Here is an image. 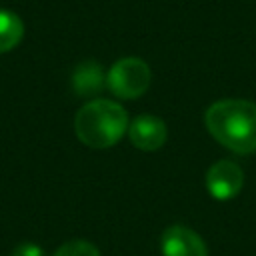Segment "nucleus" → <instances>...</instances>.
I'll return each instance as SVG.
<instances>
[{
	"label": "nucleus",
	"instance_id": "obj_9",
	"mask_svg": "<svg viewBox=\"0 0 256 256\" xmlns=\"http://www.w3.org/2000/svg\"><path fill=\"white\" fill-rule=\"evenodd\" d=\"M52 256H100V250L88 240H68L56 248Z\"/></svg>",
	"mask_w": 256,
	"mask_h": 256
},
{
	"label": "nucleus",
	"instance_id": "obj_3",
	"mask_svg": "<svg viewBox=\"0 0 256 256\" xmlns=\"http://www.w3.org/2000/svg\"><path fill=\"white\" fill-rule=\"evenodd\" d=\"M152 80L150 66L136 56L120 58L106 72V88L120 100H134L142 96Z\"/></svg>",
	"mask_w": 256,
	"mask_h": 256
},
{
	"label": "nucleus",
	"instance_id": "obj_5",
	"mask_svg": "<svg viewBox=\"0 0 256 256\" xmlns=\"http://www.w3.org/2000/svg\"><path fill=\"white\" fill-rule=\"evenodd\" d=\"M162 256H208V248L200 234L182 224L168 226L160 236Z\"/></svg>",
	"mask_w": 256,
	"mask_h": 256
},
{
	"label": "nucleus",
	"instance_id": "obj_7",
	"mask_svg": "<svg viewBox=\"0 0 256 256\" xmlns=\"http://www.w3.org/2000/svg\"><path fill=\"white\" fill-rule=\"evenodd\" d=\"M104 86H106V74L98 62L88 60L76 66L72 74V88L78 96L82 98L98 96L104 90Z\"/></svg>",
	"mask_w": 256,
	"mask_h": 256
},
{
	"label": "nucleus",
	"instance_id": "obj_6",
	"mask_svg": "<svg viewBox=\"0 0 256 256\" xmlns=\"http://www.w3.org/2000/svg\"><path fill=\"white\" fill-rule=\"evenodd\" d=\"M128 138L134 148L154 152L164 146L168 138L166 122L154 114H140L128 124Z\"/></svg>",
	"mask_w": 256,
	"mask_h": 256
},
{
	"label": "nucleus",
	"instance_id": "obj_2",
	"mask_svg": "<svg viewBox=\"0 0 256 256\" xmlns=\"http://www.w3.org/2000/svg\"><path fill=\"white\" fill-rule=\"evenodd\" d=\"M74 132L88 148H110L128 132V114L114 100L94 98L76 112Z\"/></svg>",
	"mask_w": 256,
	"mask_h": 256
},
{
	"label": "nucleus",
	"instance_id": "obj_4",
	"mask_svg": "<svg viewBox=\"0 0 256 256\" xmlns=\"http://www.w3.org/2000/svg\"><path fill=\"white\" fill-rule=\"evenodd\" d=\"M244 186V172L234 160H216L206 170V190L216 200L234 198Z\"/></svg>",
	"mask_w": 256,
	"mask_h": 256
},
{
	"label": "nucleus",
	"instance_id": "obj_8",
	"mask_svg": "<svg viewBox=\"0 0 256 256\" xmlns=\"http://www.w3.org/2000/svg\"><path fill=\"white\" fill-rule=\"evenodd\" d=\"M24 38V22L22 18L6 8H0V54L10 52Z\"/></svg>",
	"mask_w": 256,
	"mask_h": 256
},
{
	"label": "nucleus",
	"instance_id": "obj_10",
	"mask_svg": "<svg viewBox=\"0 0 256 256\" xmlns=\"http://www.w3.org/2000/svg\"><path fill=\"white\" fill-rule=\"evenodd\" d=\"M12 256H46V252L34 242H22L14 248Z\"/></svg>",
	"mask_w": 256,
	"mask_h": 256
},
{
	"label": "nucleus",
	"instance_id": "obj_1",
	"mask_svg": "<svg viewBox=\"0 0 256 256\" xmlns=\"http://www.w3.org/2000/svg\"><path fill=\"white\" fill-rule=\"evenodd\" d=\"M210 136L234 154L256 152V104L242 98H224L204 112Z\"/></svg>",
	"mask_w": 256,
	"mask_h": 256
}]
</instances>
